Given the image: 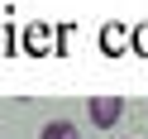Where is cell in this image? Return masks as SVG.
Returning a JSON list of instances; mask_svg holds the SVG:
<instances>
[{"instance_id": "obj_1", "label": "cell", "mask_w": 148, "mask_h": 139, "mask_svg": "<svg viewBox=\"0 0 148 139\" xmlns=\"http://www.w3.org/2000/svg\"><path fill=\"white\" fill-rule=\"evenodd\" d=\"M86 110H91V120H96V125H115L119 110H124V101H119V96H96Z\"/></svg>"}, {"instance_id": "obj_2", "label": "cell", "mask_w": 148, "mask_h": 139, "mask_svg": "<svg viewBox=\"0 0 148 139\" xmlns=\"http://www.w3.org/2000/svg\"><path fill=\"white\" fill-rule=\"evenodd\" d=\"M38 139H77V125H72V120H48Z\"/></svg>"}]
</instances>
